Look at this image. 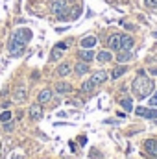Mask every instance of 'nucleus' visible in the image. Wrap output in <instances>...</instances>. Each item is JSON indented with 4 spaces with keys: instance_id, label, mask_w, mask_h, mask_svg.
I'll return each mask as SVG.
<instances>
[{
    "instance_id": "f257e3e1",
    "label": "nucleus",
    "mask_w": 157,
    "mask_h": 159,
    "mask_svg": "<svg viewBox=\"0 0 157 159\" xmlns=\"http://www.w3.org/2000/svg\"><path fill=\"white\" fill-rule=\"evenodd\" d=\"M154 87H155L154 80H150L148 76H144L143 70L139 72V76H137V78L133 80V83H131L133 94H135L137 98H146V96H150L152 91H154Z\"/></svg>"
},
{
    "instance_id": "f03ea898",
    "label": "nucleus",
    "mask_w": 157,
    "mask_h": 159,
    "mask_svg": "<svg viewBox=\"0 0 157 159\" xmlns=\"http://www.w3.org/2000/svg\"><path fill=\"white\" fill-rule=\"evenodd\" d=\"M31 37H33L31 30H28V28H19V30L13 31V37H11V39L17 41V43H20V44H28Z\"/></svg>"
},
{
    "instance_id": "7ed1b4c3",
    "label": "nucleus",
    "mask_w": 157,
    "mask_h": 159,
    "mask_svg": "<svg viewBox=\"0 0 157 159\" xmlns=\"http://www.w3.org/2000/svg\"><path fill=\"white\" fill-rule=\"evenodd\" d=\"M7 48H9V56L11 57H20L22 54H24V50H26V44H20V43H17V41H9V44H7Z\"/></svg>"
},
{
    "instance_id": "20e7f679",
    "label": "nucleus",
    "mask_w": 157,
    "mask_h": 159,
    "mask_svg": "<svg viewBox=\"0 0 157 159\" xmlns=\"http://www.w3.org/2000/svg\"><path fill=\"white\" fill-rule=\"evenodd\" d=\"M50 9H52L54 15H59V13L67 11V9H68V0H52Z\"/></svg>"
},
{
    "instance_id": "39448f33",
    "label": "nucleus",
    "mask_w": 157,
    "mask_h": 159,
    "mask_svg": "<svg viewBox=\"0 0 157 159\" xmlns=\"http://www.w3.org/2000/svg\"><path fill=\"white\" fill-rule=\"evenodd\" d=\"M120 41H122V33H113L109 39H107V44H109V48L111 50H120Z\"/></svg>"
},
{
    "instance_id": "423d86ee",
    "label": "nucleus",
    "mask_w": 157,
    "mask_h": 159,
    "mask_svg": "<svg viewBox=\"0 0 157 159\" xmlns=\"http://www.w3.org/2000/svg\"><path fill=\"white\" fill-rule=\"evenodd\" d=\"M135 113L144 119H157V109H146V107H137Z\"/></svg>"
},
{
    "instance_id": "0eeeda50",
    "label": "nucleus",
    "mask_w": 157,
    "mask_h": 159,
    "mask_svg": "<svg viewBox=\"0 0 157 159\" xmlns=\"http://www.w3.org/2000/svg\"><path fill=\"white\" fill-rule=\"evenodd\" d=\"M91 80H93L94 85H100V83H104L107 80V72L105 70H96V72L91 74Z\"/></svg>"
},
{
    "instance_id": "6e6552de",
    "label": "nucleus",
    "mask_w": 157,
    "mask_h": 159,
    "mask_svg": "<svg viewBox=\"0 0 157 159\" xmlns=\"http://www.w3.org/2000/svg\"><path fill=\"white\" fill-rule=\"evenodd\" d=\"M30 119H31V120H39V119H43V107H41V104H33V106H30Z\"/></svg>"
},
{
    "instance_id": "1a4fd4ad",
    "label": "nucleus",
    "mask_w": 157,
    "mask_h": 159,
    "mask_svg": "<svg viewBox=\"0 0 157 159\" xmlns=\"http://www.w3.org/2000/svg\"><path fill=\"white\" fill-rule=\"evenodd\" d=\"M78 56H80V59L81 61H87V63H91L96 56H94V52H93V48H83V50H80L78 52Z\"/></svg>"
},
{
    "instance_id": "9d476101",
    "label": "nucleus",
    "mask_w": 157,
    "mask_h": 159,
    "mask_svg": "<svg viewBox=\"0 0 157 159\" xmlns=\"http://www.w3.org/2000/svg\"><path fill=\"white\" fill-rule=\"evenodd\" d=\"M131 59H133V54L130 50H118V54H117V61L118 63H128Z\"/></svg>"
},
{
    "instance_id": "9b49d317",
    "label": "nucleus",
    "mask_w": 157,
    "mask_h": 159,
    "mask_svg": "<svg viewBox=\"0 0 157 159\" xmlns=\"http://www.w3.org/2000/svg\"><path fill=\"white\" fill-rule=\"evenodd\" d=\"M131 48H133V37L131 35H122L120 50H131Z\"/></svg>"
},
{
    "instance_id": "f8f14e48",
    "label": "nucleus",
    "mask_w": 157,
    "mask_h": 159,
    "mask_svg": "<svg viewBox=\"0 0 157 159\" xmlns=\"http://www.w3.org/2000/svg\"><path fill=\"white\" fill-rule=\"evenodd\" d=\"M56 91H57L59 94H67V93L72 91V85L67 83V82H57V83H56Z\"/></svg>"
},
{
    "instance_id": "ddd939ff",
    "label": "nucleus",
    "mask_w": 157,
    "mask_h": 159,
    "mask_svg": "<svg viewBox=\"0 0 157 159\" xmlns=\"http://www.w3.org/2000/svg\"><path fill=\"white\" fill-rule=\"evenodd\" d=\"M13 100L15 102H24L26 100V87H17L15 89V93H13Z\"/></svg>"
},
{
    "instance_id": "4468645a",
    "label": "nucleus",
    "mask_w": 157,
    "mask_h": 159,
    "mask_svg": "<svg viewBox=\"0 0 157 159\" xmlns=\"http://www.w3.org/2000/svg\"><path fill=\"white\" fill-rule=\"evenodd\" d=\"M37 100H39V104H48V102L52 100V91H50V89H43V91L39 93Z\"/></svg>"
},
{
    "instance_id": "2eb2a0df",
    "label": "nucleus",
    "mask_w": 157,
    "mask_h": 159,
    "mask_svg": "<svg viewBox=\"0 0 157 159\" xmlns=\"http://www.w3.org/2000/svg\"><path fill=\"white\" fill-rule=\"evenodd\" d=\"M144 148L152 154V156H157V139H148L144 143Z\"/></svg>"
},
{
    "instance_id": "dca6fc26",
    "label": "nucleus",
    "mask_w": 157,
    "mask_h": 159,
    "mask_svg": "<svg viewBox=\"0 0 157 159\" xmlns=\"http://www.w3.org/2000/svg\"><path fill=\"white\" fill-rule=\"evenodd\" d=\"M94 44H96V37H93V35H87L81 39V48H93Z\"/></svg>"
},
{
    "instance_id": "f3484780",
    "label": "nucleus",
    "mask_w": 157,
    "mask_h": 159,
    "mask_svg": "<svg viewBox=\"0 0 157 159\" xmlns=\"http://www.w3.org/2000/svg\"><path fill=\"white\" fill-rule=\"evenodd\" d=\"M111 57H113V56H111L109 50H102L100 54H96V59H98L100 63H107V61H111Z\"/></svg>"
},
{
    "instance_id": "a211bd4d",
    "label": "nucleus",
    "mask_w": 157,
    "mask_h": 159,
    "mask_svg": "<svg viewBox=\"0 0 157 159\" xmlns=\"http://www.w3.org/2000/svg\"><path fill=\"white\" fill-rule=\"evenodd\" d=\"M74 69H76V74H87L89 72V63L87 61H80Z\"/></svg>"
},
{
    "instance_id": "6ab92c4d",
    "label": "nucleus",
    "mask_w": 157,
    "mask_h": 159,
    "mask_svg": "<svg viewBox=\"0 0 157 159\" xmlns=\"http://www.w3.org/2000/svg\"><path fill=\"white\" fill-rule=\"evenodd\" d=\"M126 70H128V67H126V65H120V67H117V69L111 72V78H113V80H118L122 74H126Z\"/></svg>"
},
{
    "instance_id": "aec40b11",
    "label": "nucleus",
    "mask_w": 157,
    "mask_h": 159,
    "mask_svg": "<svg viewBox=\"0 0 157 159\" xmlns=\"http://www.w3.org/2000/svg\"><path fill=\"white\" fill-rule=\"evenodd\" d=\"M94 87H96V85L93 83V80H91V78H89V80H85V82L81 83V91H83V93H93V91H94Z\"/></svg>"
},
{
    "instance_id": "412c9836",
    "label": "nucleus",
    "mask_w": 157,
    "mask_h": 159,
    "mask_svg": "<svg viewBox=\"0 0 157 159\" xmlns=\"http://www.w3.org/2000/svg\"><path fill=\"white\" fill-rule=\"evenodd\" d=\"M81 15V7H68V19H72V20H76L78 17Z\"/></svg>"
},
{
    "instance_id": "4be33fe9",
    "label": "nucleus",
    "mask_w": 157,
    "mask_h": 159,
    "mask_svg": "<svg viewBox=\"0 0 157 159\" xmlns=\"http://www.w3.org/2000/svg\"><path fill=\"white\" fill-rule=\"evenodd\" d=\"M120 106H122L126 111H133V100H131V98H122V100H120Z\"/></svg>"
},
{
    "instance_id": "5701e85b",
    "label": "nucleus",
    "mask_w": 157,
    "mask_h": 159,
    "mask_svg": "<svg viewBox=\"0 0 157 159\" xmlns=\"http://www.w3.org/2000/svg\"><path fill=\"white\" fill-rule=\"evenodd\" d=\"M68 72H70V65H68V63H61L59 69H57V74H59V76H67Z\"/></svg>"
},
{
    "instance_id": "b1692460",
    "label": "nucleus",
    "mask_w": 157,
    "mask_h": 159,
    "mask_svg": "<svg viewBox=\"0 0 157 159\" xmlns=\"http://www.w3.org/2000/svg\"><path fill=\"white\" fill-rule=\"evenodd\" d=\"M11 120V111H2L0 113V122H9Z\"/></svg>"
},
{
    "instance_id": "393cba45",
    "label": "nucleus",
    "mask_w": 157,
    "mask_h": 159,
    "mask_svg": "<svg viewBox=\"0 0 157 159\" xmlns=\"http://www.w3.org/2000/svg\"><path fill=\"white\" fill-rule=\"evenodd\" d=\"M61 52H63V50H61V48H57V46H56V48H54V50H52V56H50V59H52V61H57V57H59V56H61Z\"/></svg>"
},
{
    "instance_id": "a878e982",
    "label": "nucleus",
    "mask_w": 157,
    "mask_h": 159,
    "mask_svg": "<svg viewBox=\"0 0 157 159\" xmlns=\"http://www.w3.org/2000/svg\"><path fill=\"white\" fill-rule=\"evenodd\" d=\"M144 6L150 7V9H155L157 7V0H144Z\"/></svg>"
},
{
    "instance_id": "bb28decb",
    "label": "nucleus",
    "mask_w": 157,
    "mask_h": 159,
    "mask_svg": "<svg viewBox=\"0 0 157 159\" xmlns=\"http://www.w3.org/2000/svg\"><path fill=\"white\" fill-rule=\"evenodd\" d=\"M91 157L93 159H100V152H98L96 148H93V150H91Z\"/></svg>"
},
{
    "instance_id": "cd10ccee",
    "label": "nucleus",
    "mask_w": 157,
    "mask_h": 159,
    "mask_svg": "<svg viewBox=\"0 0 157 159\" xmlns=\"http://www.w3.org/2000/svg\"><path fill=\"white\" fill-rule=\"evenodd\" d=\"M78 141H80V144H81V146H83V144H87V137H85V135H80V137H78Z\"/></svg>"
},
{
    "instance_id": "c85d7f7f",
    "label": "nucleus",
    "mask_w": 157,
    "mask_h": 159,
    "mask_svg": "<svg viewBox=\"0 0 157 159\" xmlns=\"http://www.w3.org/2000/svg\"><path fill=\"white\" fill-rule=\"evenodd\" d=\"M150 106H157V93L152 96V98H150Z\"/></svg>"
},
{
    "instance_id": "c756f323",
    "label": "nucleus",
    "mask_w": 157,
    "mask_h": 159,
    "mask_svg": "<svg viewBox=\"0 0 157 159\" xmlns=\"http://www.w3.org/2000/svg\"><path fill=\"white\" fill-rule=\"evenodd\" d=\"M56 46H57V48H61V50H65V48H67V44H65V43H59V44H56Z\"/></svg>"
},
{
    "instance_id": "7c9ffc66",
    "label": "nucleus",
    "mask_w": 157,
    "mask_h": 159,
    "mask_svg": "<svg viewBox=\"0 0 157 159\" xmlns=\"http://www.w3.org/2000/svg\"><path fill=\"white\" fill-rule=\"evenodd\" d=\"M150 72H152L154 76H157V67H154V69H150Z\"/></svg>"
},
{
    "instance_id": "2f4dec72",
    "label": "nucleus",
    "mask_w": 157,
    "mask_h": 159,
    "mask_svg": "<svg viewBox=\"0 0 157 159\" xmlns=\"http://www.w3.org/2000/svg\"><path fill=\"white\" fill-rule=\"evenodd\" d=\"M13 159H20V156H15V157H13Z\"/></svg>"
},
{
    "instance_id": "473e14b6",
    "label": "nucleus",
    "mask_w": 157,
    "mask_h": 159,
    "mask_svg": "<svg viewBox=\"0 0 157 159\" xmlns=\"http://www.w3.org/2000/svg\"><path fill=\"white\" fill-rule=\"evenodd\" d=\"M0 150H2V143H0Z\"/></svg>"
},
{
    "instance_id": "72a5a7b5",
    "label": "nucleus",
    "mask_w": 157,
    "mask_h": 159,
    "mask_svg": "<svg viewBox=\"0 0 157 159\" xmlns=\"http://www.w3.org/2000/svg\"><path fill=\"white\" fill-rule=\"evenodd\" d=\"M68 2H72V0H68Z\"/></svg>"
}]
</instances>
